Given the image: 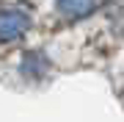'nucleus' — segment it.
Instances as JSON below:
<instances>
[{
    "mask_svg": "<svg viewBox=\"0 0 124 122\" xmlns=\"http://www.w3.org/2000/svg\"><path fill=\"white\" fill-rule=\"evenodd\" d=\"M33 17L17 6H0V45H14L31 31Z\"/></svg>",
    "mask_w": 124,
    "mask_h": 122,
    "instance_id": "f257e3e1",
    "label": "nucleus"
},
{
    "mask_svg": "<svg viewBox=\"0 0 124 122\" xmlns=\"http://www.w3.org/2000/svg\"><path fill=\"white\" fill-rule=\"evenodd\" d=\"M102 6V0H55V9L61 17L66 19H83V17H91Z\"/></svg>",
    "mask_w": 124,
    "mask_h": 122,
    "instance_id": "f03ea898",
    "label": "nucleus"
}]
</instances>
